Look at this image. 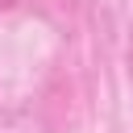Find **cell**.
<instances>
[{
    "label": "cell",
    "instance_id": "6da1fadb",
    "mask_svg": "<svg viewBox=\"0 0 133 133\" xmlns=\"http://www.w3.org/2000/svg\"><path fill=\"white\" fill-rule=\"evenodd\" d=\"M12 4H17V0H0V12H4V8H12Z\"/></svg>",
    "mask_w": 133,
    "mask_h": 133
}]
</instances>
